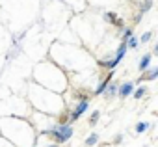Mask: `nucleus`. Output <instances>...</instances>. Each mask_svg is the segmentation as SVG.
I'll return each mask as SVG.
<instances>
[{
  "label": "nucleus",
  "mask_w": 158,
  "mask_h": 147,
  "mask_svg": "<svg viewBox=\"0 0 158 147\" xmlns=\"http://www.w3.org/2000/svg\"><path fill=\"white\" fill-rule=\"evenodd\" d=\"M41 134H45V136H54L58 143H63V141L71 140V136H73V127H71L69 123H61V125H56V127H50V128L43 130Z\"/></svg>",
  "instance_id": "1"
},
{
  "label": "nucleus",
  "mask_w": 158,
  "mask_h": 147,
  "mask_svg": "<svg viewBox=\"0 0 158 147\" xmlns=\"http://www.w3.org/2000/svg\"><path fill=\"white\" fill-rule=\"evenodd\" d=\"M127 41H121V45H119V48H117V54H115V58L114 60H104V61H101V65H104V67H108V69H115L119 63H121V60L125 58V52H127Z\"/></svg>",
  "instance_id": "2"
},
{
  "label": "nucleus",
  "mask_w": 158,
  "mask_h": 147,
  "mask_svg": "<svg viewBox=\"0 0 158 147\" xmlns=\"http://www.w3.org/2000/svg\"><path fill=\"white\" fill-rule=\"evenodd\" d=\"M89 108V101L88 99H84L82 103H78V106L73 110V114H71V119H69V123H74V121H78V117H80L86 110Z\"/></svg>",
  "instance_id": "3"
},
{
  "label": "nucleus",
  "mask_w": 158,
  "mask_h": 147,
  "mask_svg": "<svg viewBox=\"0 0 158 147\" xmlns=\"http://www.w3.org/2000/svg\"><path fill=\"white\" fill-rule=\"evenodd\" d=\"M132 91H134V84H132V82H127V84H123L121 88H117V95H119L121 99H127L128 95H132Z\"/></svg>",
  "instance_id": "4"
},
{
  "label": "nucleus",
  "mask_w": 158,
  "mask_h": 147,
  "mask_svg": "<svg viewBox=\"0 0 158 147\" xmlns=\"http://www.w3.org/2000/svg\"><path fill=\"white\" fill-rule=\"evenodd\" d=\"M112 77H114V71H112V73H110V75H108V78H106V80H102V82L99 84V88L95 90V95H102V93H104V90H106V86L110 84V80H112Z\"/></svg>",
  "instance_id": "5"
},
{
  "label": "nucleus",
  "mask_w": 158,
  "mask_h": 147,
  "mask_svg": "<svg viewBox=\"0 0 158 147\" xmlns=\"http://www.w3.org/2000/svg\"><path fill=\"white\" fill-rule=\"evenodd\" d=\"M151 58H152V54H145L141 60H139V71H147V67H149V63H151Z\"/></svg>",
  "instance_id": "6"
},
{
  "label": "nucleus",
  "mask_w": 158,
  "mask_h": 147,
  "mask_svg": "<svg viewBox=\"0 0 158 147\" xmlns=\"http://www.w3.org/2000/svg\"><path fill=\"white\" fill-rule=\"evenodd\" d=\"M117 88H119L117 84H108L102 95H106V97H114V95H117Z\"/></svg>",
  "instance_id": "7"
},
{
  "label": "nucleus",
  "mask_w": 158,
  "mask_h": 147,
  "mask_svg": "<svg viewBox=\"0 0 158 147\" xmlns=\"http://www.w3.org/2000/svg\"><path fill=\"white\" fill-rule=\"evenodd\" d=\"M151 128V123H147V121H139L138 125H136V132L138 134H141V132H145V130H149Z\"/></svg>",
  "instance_id": "8"
},
{
  "label": "nucleus",
  "mask_w": 158,
  "mask_h": 147,
  "mask_svg": "<svg viewBox=\"0 0 158 147\" xmlns=\"http://www.w3.org/2000/svg\"><path fill=\"white\" fill-rule=\"evenodd\" d=\"M156 77H158V69H151V71L147 73V75H145V77H141L138 82H143V78H147V80H154Z\"/></svg>",
  "instance_id": "9"
},
{
  "label": "nucleus",
  "mask_w": 158,
  "mask_h": 147,
  "mask_svg": "<svg viewBox=\"0 0 158 147\" xmlns=\"http://www.w3.org/2000/svg\"><path fill=\"white\" fill-rule=\"evenodd\" d=\"M97 141H99V134H97V132H93L91 136H88V140H86V145H88V147H93Z\"/></svg>",
  "instance_id": "10"
},
{
  "label": "nucleus",
  "mask_w": 158,
  "mask_h": 147,
  "mask_svg": "<svg viewBox=\"0 0 158 147\" xmlns=\"http://www.w3.org/2000/svg\"><path fill=\"white\" fill-rule=\"evenodd\" d=\"M127 47H130V48H138L139 45H138V39L134 37V36H130L128 39H127Z\"/></svg>",
  "instance_id": "11"
},
{
  "label": "nucleus",
  "mask_w": 158,
  "mask_h": 147,
  "mask_svg": "<svg viewBox=\"0 0 158 147\" xmlns=\"http://www.w3.org/2000/svg\"><path fill=\"white\" fill-rule=\"evenodd\" d=\"M132 93H134V99H141V97L145 95V88H143V86H139V88H138L136 91H132Z\"/></svg>",
  "instance_id": "12"
},
{
  "label": "nucleus",
  "mask_w": 158,
  "mask_h": 147,
  "mask_svg": "<svg viewBox=\"0 0 158 147\" xmlns=\"http://www.w3.org/2000/svg\"><path fill=\"white\" fill-rule=\"evenodd\" d=\"M151 6H152V0H145V4H141V13L149 11V10H151Z\"/></svg>",
  "instance_id": "13"
},
{
  "label": "nucleus",
  "mask_w": 158,
  "mask_h": 147,
  "mask_svg": "<svg viewBox=\"0 0 158 147\" xmlns=\"http://www.w3.org/2000/svg\"><path fill=\"white\" fill-rule=\"evenodd\" d=\"M104 19H106L108 23H115V19H117V15H115V13H112V11H108V13L104 15Z\"/></svg>",
  "instance_id": "14"
},
{
  "label": "nucleus",
  "mask_w": 158,
  "mask_h": 147,
  "mask_svg": "<svg viewBox=\"0 0 158 147\" xmlns=\"http://www.w3.org/2000/svg\"><path fill=\"white\" fill-rule=\"evenodd\" d=\"M97 119H99V110H95V112L91 114V117H89V125H95Z\"/></svg>",
  "instance_id": "15"
},
{
  "label": "nucleus",
  "mask_w": 158,
  "mask_h": 147,
  "mask_svg": "<svg viewBox=\"0 0 158 147\" xmlns=\"http://www.w3.org/2000/svg\"><path fill=\"white\" fill-rule=\"evenodd\" d=\"M130 36H134V32H132V30H130V28H127V30H125V32H123V41H127V39H128V37H130Z\"/></svg>",
  "instance_id": "16"
},
{
  "label": "nucleus",
  "mask_w": 158,
  "mask_h": 147,
  "mask_svg": "<svg viewBox=\"0 0 158 147\" xmlns=\"http://www.w3.org/2000/svg\"><path fill=\"white\" fill-rule=\"evenodd\" d=\"M151 37H152V32H147V34H143V36H141V39H139V41H141V43H147Z\"/></svg>",
  "instance_id": "17"
},
{
  "label": "nucleus",
  "mask_w": 158,
  "mask_h": 147,
  "mask_svg": "<svg viewBox=\"0 0 158 147\" xmlns=\"http://www.w3.org/2000/svg\"><path fill=\"white\" fill-rule=\"evenodd\" d=\"M48 147H58V145H48Z\"/></svg>",
  "instance_id": "18"
}]
</instances>
